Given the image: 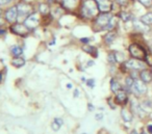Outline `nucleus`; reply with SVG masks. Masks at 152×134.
Here are the masks:
<instances>
[{"label": "nucleus", "mask_w": 152, "mask_h": 134, "mask_svg": "<svg viewBox=\"0 0 152 134\" xmlns=\"http://www.w3.org/2000/svg\"><path fill=\"white\" fill-rule=\"evenodd\" d=\"M112 18H113V16L110 13H102L97 17V19H96V23H97V25H99L100 27L104 29L105 26L110 23V21L112 20Z\"/></svg>", "instance_id": "obj_4"}, {"label": "nucleus", "mask_w": 152, "mask_h": 134, "mask_svg": "<svg viewBox=\"0 0 152 134\" xmlns=\"http://www.w3.org/2000/svg\"><path fill=\"white\" fill-rule=\"evenodd\" d=\"M116 94H117L116 99L119 103H121V104H125V103L127 102L128 98H127V94L125 92V90H119L118 92H116Z\"/></svg>", "instance_id": "obj_13"}, {"label": "nucleus", "mask_w": 152, "mask_h": 134, "mask_svg": "<svg viewBox=\"0 0 152 134\" xmlns=\"http://www.w3.org/2000/svg\"><path fill=\"white\" fill-rule=\"evenodd\" d=\"M121 117H122V119H124L125 122H131L133 119V114L130 112L129 110H127V109L123 108L122 110H121Z\"/></svg>", "instance_id": "obj_14"}, {"label": "nucleus", "mask_w": 152, "mask_h": 134, "mask_svg": "<svg viewBox=\"0 0 152 134\" xmlns=\"http://www.w3.org/2000/svg\"><path fill=\"white\" fill-rule=\"evenodd\" d=\"M148 131H149L150 133L152 134V125H149V126H148Z\"/></svg>", "instance_id": "obj_35"}, {"label": "nucleus", "mask_w": 152, "mask_h": 134, "mask_svg": "<svg viewBox=\"0 0 152 134\" xmlns=\"http://www.w3.org/2000/svg\"><path fill=\"white\" fill-rule=\"evenodd\" d=\"M95 119H97V121H101V119H103V114H102V113H97V114L95 115Z\"/></svg>", "instance_id": "obj_30"}, {"label": "nucleus", "mask_w": 152, "mask_h": 134, "mask_svg": "<svg viewBox=\"0 0 152 134\" xmlns=\"http://www.w3.org/2000/svg\"><path fill=\"white\" fill-rule=\"evenodd\" d=\"M13 32H15L16 34H19L21 36H27L29 34V28L25 25V24H16L13 26Z\"/></svg>", "instance_id": "obj_10"}, {"label": "nucleus", "mask_w": 152, "mask_h": 134, "mask_svg": "<svg viewBox=\"0 0 152 134\" xmlns=\"http://www.w3.org/2000/svg\"><path fill=\"white\" fill-rule=\"evenodd\" d=\"M19 17V13H18V7H13L10 9H7V13H5V19L7 20L11 23H14L16 20Z\"/></svg>", "instance_id": "obj_8"}, {"label": "nucleus", "mask_w": 152, "mask_h": 134, "mask_svg": "<svg viewBox=\"0 0 152 134\" xmlns=\"http://www.w3.org/2000/svg\"><path fill=\"white\" fill-rule=\"evenodd\" d=\"M133 26L137 30L141 32H148L149 31V27L147 24H145L144 22H142L141 20H134L133 21Z\"/></svg>", "instance_id": "obj_11"}, {"label": "nucleus", "mask_w": 152, "mask_h": 134, "mask_svg": "<svg viewBox=\"0 0 152 134\" xmlns=\"http://www.w3.org/2000/svg\"><path fill=\"white\" fill-rule=\"evenodd\" d=\"M131 92L133 94H137V96H141L147 92V86H146L145 82L141 79H135L134 83H133L132 87H131Z\"/></svg>", "instance_id": "obj_3"}, {"label": "nucleus", "mask_w": 152, "mask_h": 134, "mask_svg": "<svg viewBox=\"0 0 152 134\" xmlns=\"http://www.w3.org/2000/svg\"><path fill=\"white\" fill-rule=\"evenodd\" d=\"M11 52L15 57H20L23 53V49L19 46H13L11 48Z\"/></svg>", "instance_id": "obj_17"}, {"label": "nucleus", "mask_w": 152, "mask_h": 134, "mask_svg": "<svg viewBox=\"0 0 152 134\" xmlns=\"http://www.w3.org/2000/svg\"><path fill=\"white\" fill-rule=\"evenodd\" d=\"M81 134H87V133H81Z\"/></svg>", "instance_id": "obj_41"}, {"label": "nucleus", "mask_w": 152, "mask_h": 134, "mask_svg": "<svg viewBox=\"0 0 152 134\" xmlns=\"http://www.w3.org/2000/svg\"><path fill=\"white\" fill-rule=\"evenodd\" d=\"M98 5V9L102 13H108L112 9V2L110 0H95Z\"/></svg>", "instance_id": "obj_9"}, {"label": "nucleus", "mask_w": 152, "mask_h": 134, "mask_svg": "<svg viewBox=\"0 0 152 134\" xmlns=\"http://www.w3.org/2000/svg\"><path fill=\"white\" fill-rule=\"evenodd\" d=\"M126 1L127 0H117V2H118L119 4H122V5H124L125 3H126Z\"/></svg>", "instance_id": "obj_32"}, {"label": "nucleus", "mask_w": 152, "mask_h": 134, "mask_svg": "<svg viewBox=\"0 0 152 134\" xmlns=\"http://www.w3.org/2000/svg\"><path fill=\"white\" fill-rule=\"evenodd\" d=\"M26 26H27L29 29H32V28L38 27V25L40 24V17H39L38 14H31L30 16H28L26 18L25 22H24Z\"/></svg>", "instance_id": "obj_5"}, {"label": "nucleus", "mask_w": 152, "mask_h": 134, "mask_svg": "<svg viewBox=\"0 0 152 134\" xmlns=\"http://www.w3.org/2000/svg\"><path fill=\"white\" fill-rule=\"evenodd\" d=\"M87 84H88V86H89V87L93 88L94 86H95V80H94V79H89V80H87Z\"/></svg>", "instance_id": "obj_29"}, {"label": "nucleus", "mask_w": 152, "mask_h": 134, "mask_svg": "<svg viewBox=\"0 0 152 134\" xmlns=\"http://www.w3.org/2000/svg\"><path fill=\"white\" fill-rule=\"evenodd\" d=\"M130 134H137V131H135V130H132Z\"/></svg>", "instance_id": "obj_37"}, {"label": "nucleus", "mask_w": 152, "mask_h": 134, "mask_svg": "<svg viewBox=\"0 0 152 134\" xmlns=\"http://www.w3.org/2000/svg\"><path fill=\"white\" fill-rule=\"evenodd\" d=\"M18 13H19V18H26L31 15V7L27 3H21L18 5Z\"/></svg>", "instance_id": "obj_7"}, {"label": "nucleus", "mask_w": 152, "mask_h": 134, "mask_svg": "<svg viewBox=\"0 0 152 134\" xmlns=\"http://www.w3.org/2000/svg\"><path fill=\"white\" fill-rule=\"evenodd\" d=\"M78 0H63V3L67 9H73Z\"/></svg>", "instance_id": "obj_22"}, {"label": "nucleus", "mask_w": 152, "mask_h": 134, "mask_svg": "<svg viewBox=\"0 0 152 134\" xmlns=\"http://www.w3.org/2000/svg\"><path fill=\"white\" fill-rule=\"evenodd\" d=\"M139 1L146 7H150L152 5V0H139Z\"/></svg>", "instance_id": "obj_28"}, {"label": "nucleus", "mask_w": 152, "mask_h": 134, "mask_svg": "<svg viewBox=\"0 0 152 134\" xmlns=\"http://www.w3.org/2000/svg\"><path fill=\"white\" fill-rule=\"evenodd\" d=\"M116 36H117V34H116V32L110 31V34H106V36H105V43H106L107 45H110V44H112V43L115 41Z\"/></svg>", "instance_id": "obj_21"}, {"label": "nucleus", "mask_w": 152, "mask_h": 134, "mask_svg": "<svg viewBox=\"0 0 152 134\" xmlns=\"http://www.w3.org/2000/svg\"><path fill=\"white\" fill-rule=\"evenodd\" d=\"M78 94H79V92H78V90H74V97H78Z\"/></svg>", "instance_id": "obj_34"}, {"label": "nucleus", "mask_w": 152, "mask_h": 134, "mask_svg": "<svg viewBox=\"0 0 152 134\" xmlns=\"http://www.w3.org/2000/svg\"><path fill=\"white\" fill-rule=\"evenodd\" d=\"M129 52H130L131 56H132L133 58L141 59V60L146 58V53H145V51H144V49L137 44H132L129 46Z\"/></svg>", "instance_id": "obj_2"}, {"label": "nucleus", "mask_w": 152, "mask_h": 134, "mask_svg": "<svg viewBox=\"0 0 152 134\" xmlns=\"http://www.w3.org/2000/svg\"><path fill=\"white\" fill-rule=\"evenodd\" d=\"M133 83H134V80L132 79L131 77H128L126 78V80H125V84H126V88L128 92H130L131 90V87H132Z\"/></svg>", "instance_id": "obj_24"}, {"label": "nucleus", "mask_w": 152, "mask_h": 134, "mask_svg": "<svg viewBox=\"0 0 152 134\" xmlns=\"http://www.w3.org/2000/svg\"><path fill=\"white\" fill-rule=\"evenodd\" d=\"M141 21L144 22L145 24H147V25H152V13H148L146 15L142 16Z\"/></svg>", "instance_id": "obj_19"}, {"label": "nucleus", "mask_w": 152, "mask_h": 134, "mask_svg": "<svg viewBox=\"0 0 152 134\" xmlns=\"http://www.w3.org/2000/svg\"><path fill=\"white\" fill-rule=\"evenodd\" d=\"M93 63H94L91 60V63H88V66H92V65H93Z\"/></svg>", "instance_id": "obj_39"}, {"label": "nucleus", "mask_w": 152, "mask_h": 134, "mask_svg": "<svg viewBox=\"0 0 152 134\" xmlns=\"http://www.w3.org/2000/svg\"><path fill=\"white\" fill-rule=\"evenodd\" d=\"M67 87H68V88H72V84H71V83H69V84L67 85Z\"/></svg>", "instance_id": "obj_36"}, {"label": "nucleus", "mask_w": 152, "mask_h": 134, "mask_svg": "<svg viewBox=\"0 0 152 134\" xmlns=\"http://www.w3.org/2000/svg\"><path fill=\"white\" fill-rule=\"evenodd\" d=\"M1 80H2V74L0 73V82H1Z\"/></svg>", "instance_id": "obj_38"}, {"label": "nucleus", "mask_w": 152, "mask_h": 134, "mask_svg": "<svg viewBox=\"0 0 152 134\" xmlns=\"http://www.w3.org/2000/svg\"><path fill=\"white\" fill-rule=\"evenodd\" d=\"M80 41H81L83 43H85L86 45H88V43H89V41H90V40H89V39H81Z\"/></svg>", "instance_id": "obj_33"}, {"label": "nucleus", "mask_w": 152, "mask_h": 134, "mask_svg": "<svg viewBox=\"0 0 152 134\" xmlns=\"http://www.w3.org/2000/svg\"><path fill=\"white\" fill-rule=\"evenodd\" d=\"M110 90L114 92H118L119 90H121V85L117 80L112 79L110 80Z\"/></svg>", "instance_id": "obj_20"}, {"label": "nucleus", "mask_w": 152, "mask_h": 134, "mask_svg": "<svg viewBox=\"0 0 152 134\" xmlns=\"http://www.w3.org/2000/svg\"><path fill=\"white\" fill-rule=\"evenodd\" d=\"M141 134H146V133H145V132H142V133H141Z\"/></svg>", "instance_id": "obj_40"}, {"label": "nucleus", "mask_w": 152, "mask_h": 134, "mask_svg": "<svg viewBox=\"0 0 152 134\" xmlns=\"http://www.w3.org/2000/svg\"><path fill=\"white\" fill-rule=\"evenodd\" d=\"M12 65L16 68H21L25 65V60H24V58H21V57H15L13 59V61H12Z\"/></svg>", "instance_id": "obj_16"}, {"label": "nucleus", "mask_w": 152, "mask_h": 134, "mask_svg": "<svg viewBox=\"0 0 152 134\" xmlns=\"http://www.w3.org/2000/svg\"><path fill=\"white\" fill-rule=\"evenodd\" d=\"M40 12L42 14H47L49 12V7L47 4H45V3H43V4L40 5Z\"/></svg>", "instance_id": "obj_27"}, {"label": "nucleus", "mask_w": 152, "mask_h": 134, "mask_svg": "<svg viewBox=\"0 0 152 134\" xmlns=\"http://www.w3.org/2000/svg\"><path fill=\"white\" fill-rule=\"evenodd\" d=\"M125 66H126V68L131 69V70H144L146 67L144 61H142L141 59H137V58L129 59L128 61H126Z\"/></svg>", "instance_id": "obj_6"}, {"label": "nucleus", "mask_w": 152, "mask_h": 134, "mask_svg": "<svg viewBox=\"0 0 152 134\" xmlns=\"http://www.w3.org/2000/svg\"><path fill=\"white\" fill-rule=\"evenodd\" d=\"M83 50L86 51L87 53H90L91 55H93V56L97 57V50H96V48H94V47L90 46V45H85V46L83 47Z\"/></svg>", "instance_id": "obj_18"}, {"label": "nucleus", "mask_w": 152, "mask_h": 134, "mask_svg": "<svg viewBox=\"0 0 152 134\" xmlns=\"http://www.w3.org/2000/svg\"><path fill=\"white\" fill-rule=\"evenodd\" d=\"M64 122L61 119H59V117H56V119H54V121L52 122V124H51V128H52L53 131H58L59 128L63 126Z\"/></svg>", "instance_id": "obj_15"}, {"label": "nucleus", "mask_w": 152, "mask_h": 134, "mask_svg": "<svg viewBox=\"0 0 152 134\" xmlns=\"http://www.w3.org/2000/svg\"><path fill=\"white\" fill-rule=\"evenodd\" d=\"M98 11H99V9H98V5L95 0H87V1H85L83 9H81V13L86 18H93L94 16L97 15Z\"/></svg>", "instance_id": "obj_1"}, {"label": "nucleus", "mask_w": 152, "mask_h": 134, "mask_svg": "<svg viewBox=\"0 0 152 134\" xmlns=\"http://www.w3.org/2000/svg\"><path fill=\"white\" fill-rule=\"evenodd\" d=\"M120 17L124 22H128V21H130V20L133 19V16L129 13H121Z\"/></svg>", "instance_id": "obj_23"}, {"label": "nucleus", "mask_w": 152, "mask_h": 134, "mask_svg": "<svg viewBox=\"0 0 152 134\" xmlns=\"http://www.w3.org/2000/svg\"><path fill=\"white\" fill-rule=\"evenodd\" d=\"M116 25H117V19H116V18L113 17V18H112V20H110V23H108L107 25L105 26V28H104V29L112 30L113 28H114Z\"/></svg>", "instance_id": "obj_25"}, {"label": "nucleus", "mask_w": 152, "mask_h": 134, "mask_svg": "<svg viewBox=\"0 0 152 134\" xmlns=\"http://www.w3.org/2000/svg\"><path fill=\"white\" fill-rule=\"evenodd\" d=\"M12 0H0V5H5L7 4V3L11 2Z\"/></svg>", "instance_id": "obj_31"}, {"label": "nucleus", "mask_w": 152, "mask_h": 134, "mask_svg": "<svg viewBox=\"0 0 152 134\" xmlns=\"http://www.w3.org/2000/svg\"><path fill=\"white\" fill-rule=\"evenodd\" d=\"M107 59L108 61H110V63H116L117 61V56H116V53H110V54L107 55Z\"/></svg>", "instance_id": "obj_26"}, {"label": "nucleus", "mask_w": 152, "mask_h": 134, "mask_svg": "<svg viewBox=\"0 0 152 134\" xmlns=\"http://www.w3.org/2000/svg\"><path fill=\"white\" fill-rule=\"evenodd\" d=\"M140 78H141V80H143L145 83H148V82H150L152 80V72L147 69L142 70L141 73H140Z\"/></svg>", "instance_id": "obj_12"}]
</instances>
